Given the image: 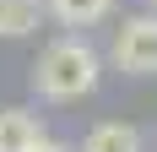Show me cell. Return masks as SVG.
Here are the masks:
<instances>
[{
    "mask_svg": "<svg viewBox=\"0 0 157 152\" xmlns=\"http://www.w3.org/2000/svg\"><path fill=\"white\" fill-rule=\"evenodd\" d=\"M103 82V54L87 38H54V44L33 60V92L49 103H76Z\"/></svg>",
    "mask_w": 157,
    "mask_h": 152,
    "instance_id": "1",
    "label": "cell"
},
{
    "mask_svg": "<svg viewBox=\"0 0 157 152\" xmlns=\"http://www.w3.org/2000/svg\"><path fill=\"white\" fill-rule=\"evenodd\" d=\"M109 60L125 76H157V11L152 16H125L114 27Z\"/></svg>",
    "mask_w": 157,
    "mask_h": 152,
    "instance_id": "2",
    "label": "cell"
},
{
    "mask_svg": "<svg viewBox=\"0 0 157 152\" xmlns=\"http://www.w3.org/2000/svg\"><path fill=\"white\" fill-rule=\"evenodd\" d=\"M44 141V120L33 109H0V152H33Z\"/></svg>",
    "mask_w": 157,
    "mask_h": 152,
    "instance_id": "3",
    "label": "cell"
},
{
    "mask_svg": "<svg viewBox=\"0 0 157 152\" xmlns=\"http://www.w3.org/2000/svg\"><path fill=\"white\" fill-rule=\"evenodd\" d=\"M81 152H141V130L125 125V120H103V125L87 130Z\"/></svg>",
    "mask_w": 157,
    "mask_h": 152,
    "instance_id": "4",
    "label": "cell"
},
{
    "mask_svg": "<svg viewBox=\"0 0 157 152\" xmlns=\"http://www.w3.org/2000/svg\"><path fill=\"white\" fill-rule=\"evenodd\" d=\"M44 11L54 16L60 27H98V22L114 11V0H44Z\"/></svg>",
    "mask_w": 157,
    "mask_h": 152,
    "instance_id": "5",
    "label": "cell"
},
{
    "mask_svg": "<svg viewBox=\"0 0 157 152\" xmlns=\"http://www.w3.org/2000/svg\"><path fill=\"white\" fill-rule=\"evenodd\" d=\"M44 22V0H0V38H27Z\"/></svg>",
    "mask_w": 157,
    "mask_h": 152,
    "instance_id": "6",
    "label": "cell"
},
{
    "mask_svg": "<svg viewBox=\"0 0 157 152\" xmlns=\"http://www.w3.org/2000/svg\"><path fill=\"white\" fill-rule=\"evenodd\" d=\"M33 152H71V147H65V141H49V136H44L38 147H33Z\"/></svg>",
    "mask_w": 157,
    "mask_h": 152,
    "instance_id": "7",
    "label": "cell"
},
{
    "mask_svg": "<svg viewBox=\"0 0 157 152\" xmlns=\"http://www.w3.org/2000/svg\"><path fill=\"white\" fill-rule=\"evenodd\" d=\"M146 6H152V11H157V0H146Z\"/></svg>",
    "mask_w": 157,
    "mask_h": 152,
    "instance_id": "8",
    "label": "cell"
}]
</instances>
